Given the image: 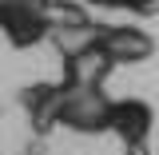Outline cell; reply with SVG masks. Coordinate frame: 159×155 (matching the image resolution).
Returning <instances> with one entry per match:
<instances>
[{"label":"cell","instance_id":"ba28073f","mask_svg":"<svg viewBox=\"0 0 159 155\" xmlns=\"http://www.w3.org/2000/svg\"><path fill=\"white\" fill-rule=\"evenodd\" d=\"M84 4H96V8H116V0H84Z\"/></svg>","mask_w":159,"mask_h":155},{"label":"cell","instance_id":"7a4b0ae2","mask_svg":"<svg viewBox=\"0 0 159 155\" xmlns=\"http://www.w3.org/2000/svg\"><path fill=\"white\" fill-rule=\"evenodd\" d=\"M111 107L116 99L103 96V88H68L60 99V127L80 131V135H99L111 131Z\"/></svg>","mask_w":159,"mask_h":155},{"label":"cell","instance_id":"9c48e42d","mask_svg":"<svg viewBox=\"0 0 159 155\" xmlns=\"http://www.w3.org/2000/svg\"><path fill=\"white\" fill-rule=\"evenodd\" d=\"M131 155H147V151H143V147H131Z\"/></svg>","mask_w":159,"mask_h":155},{"label":"cell","instance_id":"5b68a950","mask_svg":"<svg viewBox=\"0 0 159 155\" xmlns=\"http://www.w3.org/2000/svg\"><path fill=\"white\" fill-rule=\"evenodd\" d=\"M111 68H116V60L92 44V48H84L76 56H64V80L60 84H68V88H103Z\"/></svg>","mask_w":159,"mask_h":155},{"label":"cell","instance_id":"6da1fadb","mask_svg":"<svg viewBox=\"0 0 159 155\" xmlns=\"http://www.w3.org/2000/svg\"><path fill=\"white\" fill-rule=\"evenodd\" d=\"M52 0H0V32L12 48H32L52 36Z\"/></svg>","mask_w":159,"mask_h":155},{"label":"cell","instance_id":"8992f818","mask_svg":"<svg viewBox=\"0 0 159 155\" xmlns=\"http://www.w3.org/2000/svg\"><path fill=\"white\" fill-rule=\"evenodd\" d=\"M60 99H64V84H32V88L20 92V103H24V112L32 116V123L40 131L60 123Z\"/></svg>","mask_w":159,"mask_h":155},{"label":"cell","instance_id":"277c9868","mask_svg":"<svg viewBox=\"0 0 159 155\" xmlns=\"http://www.w3.org/2000/svg\"><path fill=\"white\" fill-rule=\"evenodd\" d=\"M151 123H155L151 103H143V99H116V107H111V131L127 143V151L147 143Z\"/></svg>","mask_w":159,"mask_h":155},{"label":"cell","instance_id":"52a82bcc","mask_svg":"<svg viewBox=\"0 0 159 155\" xmlns=\"http://www.w3.org/2000/svg\"><path fill=\"white\" fill-rule=\"evenodd\" d=\"M116 8H127V12H135V16H155L159 0H116Z\"/></svg>","mask_w":159,"mask_h":155},{"label":"cell","instance_id":"3957f363","mask_svg":"<svg viewBox=\"0 0 159 155\" xmlns=\"http://www.w3.org/2000/svg\"><path fill=\"white\" fill-rule=\"evenodd\" d=\"M96 48H103L116 64H143L155 52V40L135 24H99L96 28Z\"/></svg>","mask_w":159,"mask_h":155}]
</instances>
